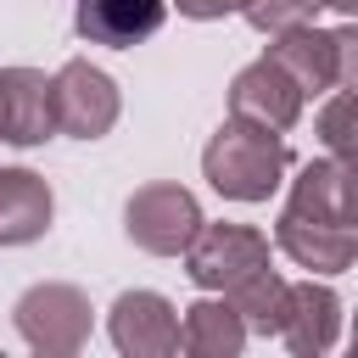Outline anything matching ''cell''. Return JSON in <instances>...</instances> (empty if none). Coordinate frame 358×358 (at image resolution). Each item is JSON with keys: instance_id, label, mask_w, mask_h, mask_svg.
<instances>
[{"instance_id": "obj_2", "label": "cell", "mask_w": 358, "mask_h": 358, "mask_svg": "<svg viewBox=\"0 0 358 358\" xmlns=\"http://www.w3.org/2000/svg\"><path fill=\"white\" fill-rule=\"evenodd\" d=\"M268 62H280L291 73V84L302 90V101L313 95H330V90H352L358 78V34L352 28H313V22H296V28H280L268 34Z\"/></svg>"}, {"instance_id": "obj_7", "label": "cell", "mask_w": 358, "mask_h": 358, "mask_svg": "<svg viewBox=\"0 0 358 358\" xmlns=\"http://www.w3.org/2000/svg\"><path fill=\"white\" fill-rule=\"evenodd\" d=\"M112 347L129 358H168L179 352V308L162 291H123L106 313Z\"/></svg>"}, {"instance_id": "obj_13", "label": "cell", "mask_w": 358, "mask_h": 358, "mask_svg": "<svg viewBox=\"0 0 358 358\" xmlns=\"http://www.w3.org/2000/svg\"><path fill=\"white\" fill-rule=\"evenodd\" d=\"M56 196L34 168H0V246H28L50 229Z\"/></svg>"}, {"instance_id": "obj_8", "label": "cell", "mask_w": 358, "mask_h": 358, "mask_svg": "<svg viewBox=\"0 0 358 358\" xmlns=\"http://www.w3.org/2000/svg\"><path fill=\"white\" fill-rule=\"evenodd\" d=\"M274 246H280L296 268H308V274H347L352 257H358V229L280 207V218H274Z\"/></svg>"}, {"instance_id": "obj_4", "label": "cell", "mask_w": 358, "mask_h": 358, "mask_svg": "<svg viewBox=\"0 0 358 358\" xmlns=\"http://www.w3.org/2000/svg\"><path fill=\"white\" fill-rule=\"evenodd\" d=\"M117 112H123V95H117V84H112L106 67L73 56V62H62L50 73V117H56L62 134L101 140V134H112Z\"/></svg>"}, {"instance_id": "obj_6", "label": "cell", "mask_w": 358, "mask_h": 358, "mask_svg": "<svg viewBox=\"0 0 358 358\" xmlns=\"http://www.w3.org/2000/svg\"><path fill=\"white\" fill-rule=\"evenodd\" d=\"M179 257H185V274L201 291H224L241 274H252V268L268 263V235L252 229V224H207L201 218V229L190 235V246Z\"/></svg>"}, {"instance_id": "obj_10", "label": "cell", "mask_w": 358, "mask_h": 358, "mask_svg": "<svg viewBox=\"0 0 358 358\" xmlns=\"http://www.w3.org/2000/svg\"><path fill=\"white\" fill-rule=\"evenodd\" d=\"M291 352L313 358V352H330L336 336H341V296L324 285V280H285V313H280V330H274Z\"/></svg>"}, {"instance_id": "obj_14", "label": "cell", "mask_w": 358, "mask_h": 358, "mask_svg": "<svg viewBox=\"0 0 358 358\" xmlns=\"http://www.w3.org/2000/svg\"><path fill=\"white\" fill-rule=\"evenodd\" d=\"M291 213L324 218V224H352V168L347 157H313L291 179Z\"/></svg>"}, {"instance_id": "obj_3", "label": "cell", "mask_w": 358, "mask_h": 358, "mask_svg": "<svg viewBox=\"0 0 358 358\" xmlns=\"http://www.w3.org/2000/svg\"><path fill=\"white\" fill-rule=\"evenodd\" d=\"M11 319H17V336L45 358H67V352H78L90 341V296L78 285H67V280L28 285L17 296V308H11Z\"/></svg>"}, {"instance_id": "obj_12", "label": "cell", "mask_w": 358, "mask_h": 358, "mask_svg": "<svg viewBox=\"0 0 358 358\" xmlns=\"http://www.w3.org/2000/svg\"><path fill=\"white\" fill-rule=\"evenodd\" d=\"M168 22V0H78L73 6V28L90 45H112L129 50L140 39H151Z\"/></svg>"}, {"instance_id": "obj_9", "label": "cell", "mask_w": 358, "mask_h": 358, "mask_svg": "<svg viewBox=\"0 0 358 358\" xmlns=\"http://www.w3.org/2000/svg\"><path fill=\"white\" fill-rule=\"evenodd\" d=\"M229 117H246V123H263V129L285 134L302 117V90L291 84V73L280 62L257 56L229 78Z\"/></svg>"}, {"instance_id": "obj_15", "label": "cell", "mask_w": 358, "mask_h": 358, "mask_svg": "<svg viewBox=\"0 0 358 358\" xmlns=\"http://www.w3.org/2000/svg\"><path fill=\"white\" fill-rule=\"evenodd\" d=\"M179 347L190 358H235L246 347V324L224 296H201L179 308Z\"/></svg>"}, {"instance_id": "obj_19", "label": "cell", "mask_w": 358, "mask_h": 358, "mask_svg": "<svg viewBox=\"0 0 358 358\" xmlns=\"http://www.w3.org/2000/svg\"><path fill=\"white\" fill-rule=\"evenodd\" d=\"M168 6H179V17H196V22H213V17H229V11H241L246 0H168Z\"/></svg>"}, {"instance_id": "obj_11", "label": "cell", "mask_w": 358, "mask_h": 358, "mask_svg": "<svg viewBox=\"0 0 358 358\" xmlns=\"http://www.w3.org/2000/svg\"><path fill=\"white\" fill-rule=\"evenodd\" d=\"M56 134L50 117V78L39 67H0V140L39 145Z\"/></svg>"}, {"instance_id": "obj_1", "label": "cell", "mask_w": 358, "mask_h": 358, "mask_svg": "<svg viewBox=\"0 0 358 358\" xmlns=\"http://www.w3.org/2000/svg\"><path fill=\"white\" fill-rule=\"evenodd\" d=\"M285 168H291L285 134L246 123V117H224L213 129V140L201 145V173L224 201H268L280 190Z\"/></svg>"}, {"instance_id": "obj_16", "label": "cell", "mask_w": 358, "mask_h": 358, "mask_svg": "<svg viewBox=\"0 0 358 358\" xmlns=\"http://www.w3.org/2000/svg\"><path fill=\"white\" fill-rule=\"evenodd\" d=\"M235 313H241V324H246V336H274L280 330V313H285V280L263 263V268H252V274H241L235 285H224L218 291Z\"/></svg>"}, {"instance_id": "obj_17", "label": "cell", "mask_w": 358, "mask_h": 358, "mask_svg": "<svg viewBox=\"0 0 358 358\" xmlns=\"http://www.w3.org/2000/svg\"><path fill=\"white\" fill-rule=\"evenodd\" d=\"M241 17H246L257 34H280V28L313 22V17H319V0H246Z\"/></svg>"}, {"instance_id": "obj_5", "label": "cell", "mask_w": 358, "mask_h": 358, "mask_svg": "<svg viewBox=\"0 0 358 358\" xmlns=\"http://www.w3.org/2000/svg\"><path fill=\"white\" fill-rule=\"evenodd\" d=\"M196 229H201V201L185 185L157 179V185H140L123 201V235L151 257H179Z\"/></svg>"}, {"instance_id": "obj_18", "label": "cell", "mask_w": 358, "mask_h": 358, "mask_svg": "<svg viewBox=\"0 0 358 358\" xmlns=\"http://www.w3.org/2000/svg\"><path fill=\"white\" fill-rule=\"evenodd\" d=\"M347 117H352V90H330V101H324V112H319V140H324L330 157H347V151H352Z\"/></svg>"}, {"instance_id": "obj_20", "label": "cell", "mask_w": 358, "mask_h": 358, "mask_svg": "<svg viewBox=\"0 0 358 358\" xmlns=\"http://www.w3.org/2000/svg\"><path fill=\"white\" fill-rule=\"evenodd\" d=\"M319 6H330V11H341V17H352V11H358V0H319Z\"/></svg>"}]
</instances>
